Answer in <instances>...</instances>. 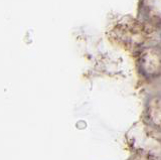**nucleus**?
I'll return each mask as SVG.
<instances>
[]
</instances>
